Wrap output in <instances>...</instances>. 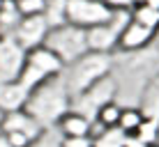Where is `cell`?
Instances as JSON below:
<instances>
[{
	"label": "cell",
	"instance_id": "6da1fadb",
	"mask_svg": "<svg viewBox=\"0 0 159 147\" xmlns=\"http://www.w3.org/2000/svg\"><path fill=\"white\" fill-rule=\"evenodd\" d=\"M113 76L118 80V101L122 106H139L145 88L159 78V46H148L136 53L116 55Z\"/></svg>",
	"mask_w": 159,
	"mask_h": 147
},
{
	"label": "cell",
	"instance_id": "7a4b0ae2",
	"mask_svg": "<svg viewBox=\"0 0 159 147\" xmlns=\"http://www.w3.org/2000/svg\"><path fill=\"white\" fill-rule=\"evenodd\" d=\"M25 110L44 129H56L60 124V119L72 110V94H69L67 85L62 80V74L58 78L39 85L37 90H32Z\"/></svg>",
	"mask_w": 159,
	"mask_h": 147
},
{
	"label": "cell",
	"instance_id": "3957f363",
	"mask_svg": "<svg viewBox=\"0 0 159 147\" xmlns=\"http://www.w3.org/2000/svg\"><path fill=\"white\" fill-rule=\"evenodd\" d=\"M113 64H116V55L97 53V51H90L81 60L67 64L62 71V80L67 85L69 94H72V101L76 97H81L85 90H90L92 85H97L99 80H104L106 76H111Z\"/></svg>",
	"mask_w": 159,
	"mask_h": 147
},
{
	"label": "cell",
	"instance_id": "277c9868",
	"mask_svg": "<svg viewBox=\"0 0 159 147\" xmlns=\"http://www.w3.org/2000/svg\"><path fill=\"white\" fill-rule=\"evenodd\" d=\"M44 46L56 53L65 67L76 62V60H81L85 53H90L88 30L79 28V25H74V23H62V25H58V28H51Z\"/></svg>",
	"mask_w": 159,
	"mask_h": 147
},
{
	"label": "cell",
	"instance_id": "5b68a950",
	"mask_svg": "<svg viewBox=\"0 0 159 147\" xmlns=\"http://www.w3.org/2000/svg\"><path fill=\"white\" fill-rule=\"evenodd\" d=\"M62 71H65V64L60 62V58L53 51H48L46 46H39V48L28 51V60H25L23 74H21L19 80L32 92V90L39 88V85L58 78Z\"/></svg>",
	"mask_w": 159,
	"mask_h": 147
},
{
	"label": "cell",
	"instance_id": "8992f818",
	"mask_svg": "<svg viewBox=\"0 0 159 147\" xmlns=\"http://www.w3.org/2000/svg\"><path fill=\"white\" fill-rule=\"evenodd\" d=\"M0 131L7 136L14 147H32L46 133V129L23 108V110L2 115V119H0Z\"/></svg>",
	"mask_w": 159,
	"mask_h": 147
},
{
	"label": "cell",
	"instance_id": "52a82bcc",
	"mask_svg": "<svg viewBox=\"0 0 159 147\" xmlns=\"http://www.w3.org/2000/svg\"><path fill=\"white\" fill-rule=\"evenodd\" d=\"M118 90H120L118 80H116V76L111 74V76H106L104 80H99L97 85H92L90 90H85L81 97H76V99L72 101V110L81 113V115H85L88 119L95 122L104 106L118 101Z\"/></svg>",
	"mask_w": 159,
	"mask_h": 147
},
{
	"label": "cell",
	"instance_id": "ba28073f",
	"mask_svg": "<svg viewBox=\"0 0 159 147\" xmlns=\"http://www.w3.org/2000/svg\"><path fill=\"white\" fill-rule=\"evenodd\" d=\"M131 23V9H122V12H113V19L106 21L102 25H95V28L88 30V44H90V51L97 53H111L118 51L120 37H122L125 28Z\"/></svg>",
	"mask_w": 159,
	"mask_h": 147
},
{
	"label": "cell",
	"instance_id": "9c48e42d",
	"mask_svg": "<svg viewBox=\"0 0 159 147\" xmlns=\"http://www.w3.org/2000/svg\"><path fill=\"white\" fill-rule=\"evenodd\" d=\"M111 19L113 9H108L102 0H67V23L90 30Z\"/></svg>",
	"mask_w": 159,
	"mask_h": 147
},
{
	"label": "cell",
	"instance_id": "30bf717a",
	"mask_svg": "<svg viewBox=\"0 0 159 147\" xmlns=\"http://www.w3.org/2000/svg\"><path fill=\"white\" fill-rule=\"evenodd\" d=\"M28 51L14 39V37H2L0 39V80H19L23 74Z\"/></svg>",
	"mask_w": 159,
	"mask_h": 147
},
{
	"label": "cell",
	"instance_id": "8fae6325",
	"mask_svg": "<svg viewBox=\"0 0 159 147\" xmlns=\"http://www.w3.org/2000/svg\"><path fill=\"white\" fill-rule=\"evenodd\" d=\"M48 32H51V23L44 14H39V16H23V21L19 23V28L14 30L12 37L25 51H32V48L44 46Z\"/></svg>",
	"mask_w": 159,
	"mask_h": 147
},
{
	"label": "cell",
	"instance_id": "7c38bea8",
	"mask_svg": "<svg viewBox=\"0 0 159 147\" xmlns=\"http://www.w3.org/2000/svg\"><path fill=\"white\" fill-rule=\"evenodd\" d=\"M159 32L157 30H150L145 25L136 23L131 19V23L125 28L122 37H120V44H118V53H136V51H143V48L152 46V41L157 39Z\"/></svg>",
	"mask_w": 159,
	"mask_h": 147
},
{
	"label": "cell",
	"instance_id": "4fadbf2b",
	"mask_svg": "<svg viewBox=\"0 0 159 147\" xmlns=\"http://www.w3.org/2000/svg\"><path fill=\"white\" fill-rule=\"evenodd\" d=\"M28 99H30V90L21 80H5V83L0 80V113L2 115L23 110L28 106Z\"/></svg>",
	"mask_w": 159,
	"mask_h": 147
},
{
	"label": "cell",
	"instance_id": "5bb4252c",
	"mask_svg": "<svg viewBox=\"0 0 159 147\" xmlns=\"http://www.w3.org/2000/svg\"><path fill=\"white\" fill-rule=\"evenodd\" d=\"M92 119H88L85 115H81V113H76V110H69L67 115H65L62 119H60V124H58V131L62 138H88L92 131Z\"/></svg>",
	"mask_w": 159,
	"mask_h": 147
},
{
	"label": "cell",
	"instance_id": "9a60e30c",
	"mask_svg": "<svg viewBox=\"0 0 159 147\" xmlns=\"http://www.w3.org/2000/svg\"><path fill=\"white\" fill-rule=\"evenodd\" d=\"M139 108L143 110V115H145L148 122L155 124V127H159V78H155L145 88L143 97H141Z\"/></svg>",
	"mask_w": 159,
	"mask_h": 147
},
{
	"label": "cell",
	"instance_id": "2e32d148",
	"mask_svg": "<svg viewBox=\"0 0 159 147\" xmlns=\"http://www.w3.org/2000/svg\"><path fill=\"white\" fill-rule=\"evenodd\" d=\"M21 21H23V14H21L16 0H7V5L0 12V32H2V37H12Z\"/></svg>",
	"mask_w": 159,
	"mask_h": 147
},
{
	"label": "cell",
	"instance_id": "e0dca14e",
	"mask_svg": "<svg viewBox=\"0 0 159 147\" xmlns=\"http://www.w3.org/2000/svg\"><path fill=\"white\" fill-rule=\"evenodd\" d=\"M145 124V115L139 106H122V117H120V127L127 136H136L141 127Z\"/></svg>",
	"mask_w": 159,
	"mask_h": 147
},
{
	"label": "cell",
	"instance_id": "ac0fdd59",
	"mask_svg": "<svg viewBox=\"0 0 159 147\" xmlns=\"http://www.w3.org/2000/svg\"><path fill=\"white\" fill-rule=\"evenodd\" d=\"M120 117H122V103L113 101V103H108V106H104L99 110L95 124L102 129V131L104 129H118L120 127Z\"/></svg>",
	"mask_w": 159,
	"mask_h": 147
},
{
	"label": "cell",
	"instance_id": "d6986e66",
	"mask_svg": "<svg viewBox=\"0 0 159 147\" xmlns=\"http://www.w3.org/2000/svg\"><path fill=\"white\" fill-rule=\"evenodd\" d=\"M131 19H134L136 23L145 25V28L159 32V9L150 7V5H136V7L131 9Z\"/></svg>",
	"mask_w": 159,
	"mask_h": 147
},
{
	"label": "cell",
	"instance_id": "ffe728a7",
	"mask_svg": "<svg viewBox=\"0 0 159 147\" xmlns=\"http://www.w3.org/2000/svg\"><path fill=\"white\" fill-rule=\"evenodd\" d=\"M127 138L122 129H104L95 138V147H127Z\"/></svg>",
	"mask_w": 159,
	"mask_h": 147
},
{
	"label": "cell",
	"instance_id": "44dd1931",
	"mask_svg": "<svg viewBox=\"0 0 159 147\" xmlns=\"http://www.w3.org/2000/svg\"><path fill=\"white\" fill-rule=\"evenodd\" d=\"M32 147H62V136H60L58 129H46V133Z\"/></svg>",
	"mask_w": 159,
	"mask_h": 147
},
{
	"label": "cell",
	"instance_id": "7402d4cb",
	"mask_svg": "<svg viewBox=\"0 0 159 147\" xmlns=\"http://www.w3.org/2000/svg\"><path fill=\"white\" fill-rule=\"evenodd\" d=\"M62 147H95V138H62Z\"/></svg>",
	"mask_w": 159,
	"mask_h": 147
},
{
	"label": "cell",
	"instance_id": "603a6c76",
	"mask_svg": "<svg viewBox=\"0 0 159 147\" xmlns=\"http://www.w3.org/2000/svg\"><path fill=\"white\" fill-rule=\"evenodd\" d=\"M108 9L113 12H122V9H134V0H102Z\"/></svg>",
	"mask_w": 159,
	"mask_h": 147
},
{
	"label": "cell",
	"instance_id": "cb8c5ba5",
	"mask_svg": "<svg viewBox=\"0 0 159 147\" xmlns=\"http://www.w3.org/2000/svg\"><path fill=\"white\" fill-rule=\"evenodd\" d=\"M0 147H14L12 143H9V138L5 133H0Z\"/></svg>",
	"mask_w": 159,
	"mask_h": 147
},
{
	"label": "cell",
	"instance_id": "d4e9b609",
	"mask_svg": "<svg viewBox=\"0 0 159 147\" xmlns=\"http://www.w3.org/2000/svg\"><path fill=\"white\" fill-rule=\"evenodd\" d=\"M141 5H150V7L159 9V0H145V2H141Z\"/></svg>",
	"mask_w": 159,
	"mask_h": 147
},
{
	"label": "cell",
	"instance_id": "484cf974",
	"mask_svg": "<svg viewBox=\"0 0 159 147\" xmlns=\"http://www.w3.org/2000/svg\"><path fill=\"white\" fill-rule=\"evenodd\" d=\"M7 5V0H0V12H2V7Z\"/></svg>",
	"mask_w": 159,
	"mask_h": 147
},
{
	"label": "cell",
	"instance_id": "4316f807",
	"mask_svg": "<svg viewBox=\"0 0 159 147\" xmlns=\"http://www.w3.org/2000/svg\"><path fill=\"white\" fill-rule=\"evenodd\" d=\"M141 2H145V0H134V7H136V5H141Z\"/></svg>",
	"mask_w": 159,
	"mask_h": 147
},
{
	"label": "cell",
	"instance_id": "83f0119b",
	"mask_svg": "<svg viewBox=\"0 0 159 147\" xmlns=\"http://www.w3.org/2000/svg\"><path fill=\"white\" fill-rule=\"evenodd\" d=\"M148 147H159V143H155V145H148Z\"/></svg>",
	"mask_w": 159,
	"mask_h": 147
},
{
	"label": "cell",
	"instance_id": "f1b7e54d",
	"mask_svg": "<svg viewBox=\"0 0 159 147\" xmlns=\"http://www.w3.org/2000/svg\"><path fill=\"white\" fill-rule=\"evenodd\" d=\"M0 39H2V32H0Z\"/></svg>",
	"mask_w": 159,
	"mask_h": 147
},
{
	"label": "cell",
	"instance_id": "f546056e",
	"mask_svg": "<svg viewBox=\"0 0 159 147\" xmlns=\"http://www.w3.org/2000/svg\"><path fill=\"white\" fill-rule=\"evenodd\" d=\"M0 133H2V131H0Z\"/></svg>",
	"mask_w": 159,
	"mask_h": 147
}]
</instances>
